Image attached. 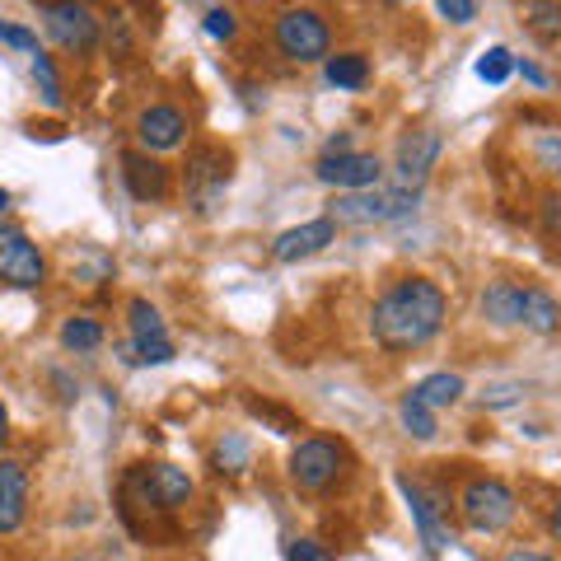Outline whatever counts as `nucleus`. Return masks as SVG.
<instances>
[{
	"instance_id": "f257e3e1",
	"label": "nucleus",
	"mask_w": 561,
	"mask_h": 561,
	"mask_svg": "<svg viewBox=\"0 0 561 561\" xmlns=\"http://www.w3.org/2000/svg\"><path fill=\"white\" fill-rule=\"evenodd\" d=\"M449 319V300L431 276H398L379 290V300L370 305V332L383 351H421L440 337V328Z\"/></svg>"
},
{
	"instance_id": "f03ea898",
	"label": "nucleus",
	"mask_w": 561,
	"mask_h": 561,
	"mask_svg": "<svg viewBox=\"0 0 561 561\" xmlns=\"http://www.w3.org/2000/svg\"><path fill=\"white\" fill-rule=\"evenodd\" d=\"M192 478L173 463H136L127 478H122V515L150 511V515H173L192 501Z\"/></svg>"
},
{
	"instance_id": "7ed1b4c3",
	"label": "nucleus",
	"mask_w": 561,
	"mask_h": 561,
	"mask_svg": "<svg viewBox=\"0 0 561 561\" xmlns=\"http://www.w3.org/2000/svg\"><path fill=\"white\" fill-rule=\"evenodd\" d=\"M234 179V150L216 146V140H202V146L187 150V164H183V187H187V206L197 216H210L225 192H230Z\"/></svg>"
},
{
	"instance_id": "20e7f679",
	"label": "nucleus",
	"mask_w": 561,
	"mask_h": 561,
	"mask_svg": "<svg viewBox=\"0 0 561 561\" xmlns=\"http://www.w3.org/2000/svg\"><path fill=\"white\" fill-rule=\"evenodd\" d=\"M286 468H290V482L300 491H328L346 478L351 449L337 440V435H305V440L290 449Z\"/></svg>"
},
{
	"instance_id": "39448f33",
	"label": "nucleus",
	"mask_w": 561,
	"mask_h": 561,
	"mask_svg": "<svg viewBox=\"0 0 561 561\" xmlns=\"http://www.w3.org/2000/svg\"><path fill=\"white\" fill-rule=\"evenodd\" d=\"M272 38H276V51L286 61H328L332 57V28L319 10H309V5H290V10H280L276 14V24H272Z\"/></svg>"
},
{
	"instance_id": "423d86ee",
	"label": "nucleus",
	"mask_w": 561,
	"mask_h": 561,
	"mask_svg": "<svg viewBox=\"0 0 561 561\" xmlns=\"http://www.w3.org/2000/svg\"><path fill=\"white\" fill-rule=\"evenodd\" d=\"M459 515L472 534H501L519 515V501L501 478H472L459 491Z\"/></svg>"
},
{
	"instance_id": "0eeeda50",
	"label": "nucleus",
	"mask_w": 561,
	"mask_h": 561,
	"mask_svg": "<svg viewBox=\"0 0 561 561\" xmlns=\"http://www.w3.org/2000/svg\"><path fill=\"white\" fill-rule=\"evenodd\" d=\"M421 192H402V187H370V192H346V197L332 202L328 220L337 225H383V220H398L416 206Z\"/></svg>"
},
{
	"instance_id": "6e6552de",
	"label": "nucleus",
	"mask_w": 561,
	"mask_h": 561,
	"mask_svg": "<svg viewBox=\"0 0 561 561\" xmlns=\"http://www.w3.org/2000/svg\"><path fill=\"white\" fill-rule=\"evenodd\" d=\"M47 38L61 51H76V57H90L103 43V20L90 5H76V0H57V5H38Z\"/></svg>"
},
{
	"instance_id": "1a4fd4ad",
	"label": "nucleus",
	"mask_w": 561,
	"mask_h": 561,
	"mask_svg": "<svg viewBox=\"0 0 561 561\" xmlns=\"http://www.w3.org/2000/svg\"><path fill=\"white\" fill-rule=\"evenodd\" d=\"M0 280L14 290H38L47 280V257L20 225L0 220Z\"/></svg>"
},
{
	"instance_id": "9d476101",
	"label": "nucleus",
	"mask_w": 561,
	"mask_h": 561,
	"mask_svg": "<svg viewBox=\"0 0 561 561\" xmlns=\"http://www.w3.org/2000/svg\"><path fill=\"white\" fill-rule=\"evenodd\" d=\"M440 150H445V136L435 127H416L398 140V187L402 192H421L431 179V169L440 164Z\"/></svg>"
},
{
	"instance_id": "9b49d317",
	"label": "nucleus",
	"mask_w": 561,
	"mask_h": 561,
	"mask_svg": "<svg viewBox=\"0 0 561 561\" xmlns=\"http://www.w3.org/2000/svg\"><path fill=\"white\" fill-rule=\"evenodd\" d=\"M127 323H131V356L140 365H169L173 360V342H169V328L160 319V309L150 300H136L127 305Z\"/></svg>"
},
{
	"instance_id": "f8f14e48",
	"label": "nucleus",
	"mask_w": 561,
	"mask_h": 561,
	"mask_svg": "<svg viewBox=\"0 0 561 561\" xmlns=\"http://www.w3.org/2000/svg\"><path fill=\"white\" fill-rule=\"evenodd\" d=\"M192 131L187 113L179 103H150V108H140L136 117V140L146 154H164V150H179Z\"/></svg>"
},
{
	"instance_id": "ddd939ff",
	"label": "nucleus",
	"mask_w": 561,
	"mask_h": 561,
	"mask_svg": "<svg viewBox=\"0 0 561 561\" xmlns=\"http://www.w3.org/2000/svg\"><path fill=\"white\" fill-rule=\"evenodd\" d=\"M313 173H319V183L337 187V192H370L383 179V164H379V154L351 150V154H319Z\"/></svg>"
},
{
	"instance_id": "4468645a",
	"label": "nucleus",
	"mask_w": 561,
	"mask_h": 561,
	"mask_svg": "<svg viewBox=\"0 0 561 561\" xmlns=\"http://www.w3.org/2000/svg\"><path fill=\"white\" fill-rule=\"evenodd\" d=\"M398 491H402V501H408V511H412V524H416L421 542H426L431 552H445L454 538H449V524H445V515H440V501H435L421 482H412L408 472H398Z\"/></svg>"
},
{
	"instance_id": "2eb2a0df",
	"label": "nucleus",
	"mask_w": 561,
	"mask_h": 561,
	"mask_svg": "<svg viewBox=\"0 0 561 561\" xmlns=\"http://www.w3.org/2000/svg\"><path fill=\"white\" fill-rule=\"evenodd\" d=\"M117 173H122V187L131 192V202H164L169 197V169L146 150H122Z\"/></svg>"
},
{
	"instance_id": "dca6fc26",
	"label": "nucleus",
	"mask_w": 561,
	"mask_h": 561,
	"mask_svg": "<svg viewBox=\"0 0 561 561\" xmlns=\"http://www.w3.org/2000/svg\"><path fill=\"white\" fill-rule=\"evenodd\" d=\"M28 519V468L20 459H0V538L20 534Z\"/></svg>"
},
{
	"instance_id": "f3484780",
	"label": "nucleus",
	"mask_w": 561,
	"mask_h": 561,
	"mask_svg": "<svg viewBox=\"0 0 561 561\" xmlns=\"http://www.w3.org/2000/svg\"><path fill=\"white\" fill-rule=\"evenodd\" d=\"M328 243H337V225H332L328 216H319V220H305V225H295V230L276 234L272 257H276V262H300V257L323 253Z\"/></svg>"
},
{
	"instance_id": "a211bd4d",
	"label": "nucleus",
	"mask_w": 561,
	"mask_h": 561,
	"mask_svg": "<svg viewBox=\"0 0 561 561\" xmlns=\"http://www.w3.org/2000/svg\"><path fill=\"white\" fill-rule=\"evenodd\" d=\"M482 313H486V323H496V328H515L524 313V286L519 280H491L482 290Z\"/></svg>"
},
{
	"instance_id": "6ab92c4d",
	"label": "nucleus",
	"mask_w": 561,
	"mask_h": 561,
	"mask_svg": "<svg viewBox=\"0 0 561 561\" xmlns=\"http://www.w3.org/2000/svg\"><path fill=\"white\" fill-rule=\"evenodd\" d=\"M519 323L529 328V332H557L561 328V305H557V295H548L542 286H524V313H519Z\"/></svg>"
},
{
	"instance_id": "aec40b11",
	"label": "nucleus",
	"mask_w": 561,
	"mask_h": 561,
	"mask_svg": "<svg viewBox=\"0 0 561 561\" xmlns=\"http://www.w3.org/2000/svg\"><path fill=\"white\" fill-rule=\"evenodd\" d=\"M323 76L332 90H365L370 84V57L365 51H337V57H328Z\"/></svg>"
},
{
	"instance_id": "412c9836",
	"label": "nucleus",
	"mask_w": 561,
	"mask_h": 561,
	"mask_svg": "<svg viewBox=\"0 0 561 561\" xmlns=\"http://www.w3.org/2000/svg\"><path fill=\"white\" fill-rule=\"evenodd\" d=\"M412 398L416 402H426V408L435 412V408H454V402L463 398V375H449V370H435V375H426L412 389Z\"/></svg>"
},
{
	"instance_id": "4be33fe9",
	"label": "nucleus",
	"mask_w": 561,
	"mask_h": 561,
	"mask_svg": "<svg viewBox=\"0 0 561 561\" xmlns=\"http://www.w3.org/2000/svg\"><path fill=\"white\" fill-rule=\"evenodd\" d=\"M61 346L76 351V356H84V351H99L103 346V323L90 319V313H76V319L61 323Z\"/></svg>"
},
{
	"instance_id": "5701e85b",
	"label": "nucleus",
	"mask_w": 561,
	"mask_h": 561,
	"mask_svg": "<svg viewBox=\"0 0 561 561\" xmlns=\"http://www.w3.org/2000/svg\"><path fill=\"white\" fill-rule=\"evenodd\" d=\"M249 459H253V449H249V440H243L239 431L220 435L216 449H210V463H216V472H230V478H239V472L249 468Z\"/></svg>"
},
{
	"instance_id": "b1692460",
	"label": "nucleus",
	"mask_w": 561,
	"mask_h": 561,
	"mask_svg": "<svg viewBox=\"0 0 561 561\" xmlns=\"http://www.w3.org/2000/svg\"><path fill=\"white\" fill-rule=\"evenodd\" d=\"M398 416H402V426H408L412 440H435V431H440L435 426V412L426 408V402H416L412 393L398 402Z\"/></svg>"
},
{
	"instance_id": "393cba45",
	"label": "nucleus",
	"mask_w": 561,
	"mask_h": 561,
	"mask_svg": "<svg viewBox=\"0 0 561 561\" xmlns=\"http://www.w3.org/2000/svg\"><path fill=\"white\" fill-rule=\"evenodd\" d=\"M33 80H38V94H43V103L47 108H66V94H61V76H57V66H51V57L47 51H38L33 57Z\"/></svg>"
},
{
	"instance_id": "a878e982",
	"label": "nucleus",
	"mask_w": 561,
	"mask_h": 561,
	"mask_svg": "<svg viewBox=\"0 0 561 561\" xmlns=\"http://www.w3.org/2000/svg\"><path fill=\"white\" fill-rule=\"evenodd\" d=\"M511 70H515V57L505 47H491V51H482V61H478V80H486V84H505L511 80Z\"/></svg>"
},
{
	"instance_id": "bb28decb",
	"label": "nucleus",
	"mask_w": 561,
	"mask_h": 561,
	"mask_svg": "<svg viewBox=\"0 0 561 561\" xmlns=\"http://www.w3.org/2000/svg\"><path fill=\"white\" fill-rule=\"evenodd\" d=\"M202 28H206V38L230 43L234 33H239V14H234L230 5H210V10H206V20H202Z\"/></svg>"
},
{
	"instance_id": "cd10ccee",
	"label": "nucleus",
	"mask_w": 561,
	"mask_h": 561,
	"mask_svg": "<svg viewBox=\"0 0 561 561\" xmlns=\"http://www.w3.org/2000/svg\"><path fill=\"white\" fill-rule=\"evenodd\" d=\"M280 561H337L319 538H286L280 542Z\"/></svg>"
},
{
	"instance_id": "c85d7f7f",
	"label": "nucleus",
	"mask_w": 561,
	"mask_h": 561,
	"mask_svg": "<svg viewBox=\"0 0 561 561\" xmlns=\"http://www.w3.org/2000/svg\"><path fill=\"white\" fill-rule=\"evenodd\" d=\"M538 225H542V234H548L552 243H561V192H542L538 197Z\"/></svg>"
},
{
	"instance_id": "c756f323",
	"label": "nucleus",
	"mask_w": 561,
	"mask_h": 561,
	"mask_svg": "<svg viewBox=\"0 0 561 561\" xmlns=\"http://www.w3.org/2000/svg\"><path fill=\"white\" fill-rule=\"evenodd\" d=\"M249 412H253V416H262V421H272L276 435H295V431H300V421H295L290 412H280L276 402H257V398H249Z\"/></svg>"
},
{
	"instance_id": "7c9ffc66",
	"label": "nucleus",
	"mask_w": 561,
	"mask_h": 561,
	"mask_svg": "<svg viewBox=\"0 0 561 561\" xmlns=\"http://www.w3.org/2000/svg\"><path fill=\"white\" fill-rule=\"evenodd\" d=\"M534 154H538L542 169H552L557 179H561V131H542V136L534 140Z\"/></svg>"
},
{
	"instance_id": "2f4dec72",
	"label": "nucleus",
	"mask_w": 561,
	"mask_h": 561,
	"mask_svg": "<svg viewBox=\"0 0 561 561\" xmlns=\"http://www.w3.org/2000/svg\"><path fill=\"white\" fill-rule=\"evenodd\" d=\"M0 38H5L10 47H20V51H28V57H38V33H33V28H24V24H5V20H0Z\"/></svg>"
},
{
	"instance_id": "473e14b6",
	"label": "nucleus",
	"mask_w": 561,
	"mask_h": 561,
	"mask_svg": "<svg viewBox=\"0 0 561 561\" xmlns=\"http://www.w3.org/2000/svg\"><path fill=\"white\" fill-rule=\"evenodd\" d=\"M440 20H449V24H472L478 20V5H472V0H440Z\"/></svg>"
},
{
	"instance_id": "72a5a7b5",
	"label": "nucleus",
	"mask_w": 561,
	"mask_h": 561,
	"mask_svg": "<svg viewBox=\"0 0 561 561\" xmlns=\"http://www.w3.org/2000/svg\"><path fill=\"white\" fill-rule=\"evenodd\" d=\"M524 398V383H491L486 389V408H515Z\"/></svg>"
},
{
	"instance_id": "f704fd0d",
	"label": "nucleus",
	"mask_w": 561,
	"mask_h": 561,
	"mask_svg": "<svg viewBox=\"0 0 561 561\" xmlns=\"http://www.w3.org/2000/svg\"><path fill=\"white\" fill-rule=\"evenodd\" d=\"M529 24L542 33H561V5H529Z\"/></svg>"
},
{
	"instance_id": "c9c22d12",
	"label": "nucleus",
	"mask_w": 561,
	"mask_h": 561,
	"mask_svg": "<svg viewBox=\"0 0 561 561\" xmlns=\"http://www.w3.org/2000/svg\"><path fill=\"white\" fill-rule=\"evenodd\" d=\"M515 70H519V76L524 80H529V84H538V90H548V70H542V66H534V61H515Z\"/></svg>"
},
{
	"instance_id": "e433bc0d",
	"label": "nucleus",
	"mask_w": 561,
	"mask_h": 561,
	"mask_svg": "<svg viewBox=\"0 0 561 561\" xmlns=\"http://www.w3.org/2000/svg\"><path fill=\"white\" fill-rule=\"evenodd\" d=\"M323 154H351V131H337V136H328Z\"/></svg>"
},
{
	"instance_id": "4c0bfd02",
	"label": "nucleus",
	"mask_w": 561,
	"mask_h": 561,
	"mask_svg": "<svg viewBox=\"0 0 561 561\" xmlns=\"http://www.w3.org/2000/svg\"><path fill=\"white\" fill-rule=\"evenodd\" d=\"M501 561H552V557H542V552H529V548H515V552H505Z\"/></svg>"
},
{
	"instance_id": "58836bf2",
	"label": "nucleus",
	"mask_w": 561,
	"mask_h": 561,
	"mask_svg": "<svg viewBox=\"0 0 561 561\" xmlns=\"http://www.w3.org/2000/svg\"><path fill=\"white\" fill-rule=\"evenodd\" d=\"M5 440H10V408L0 402V449H5Z\"/></svg>"
},
{
	"instance_id": "ea45409f",
	"label": "nucleus",
	"mask_w": 561,
	"mask_h": 561,
	"mask_svg": "<svg viewBox=\"0 0 561 561\" xmlns=\"http://www.w3.org/2000/svg\"><path fill=\"white\" fill-rule=\"evenodd\" d=\"M552 534H557V542H561V501L552 505Z\"/></svg>"
},
{
	"instance_id": "a19ab883",
	"label": "nucleus",
	"mask_w": 561,
	"mask_h": 561,
	"mask_svg": "<svg viewBox=\"0 0 561 561\" xmlns=\"http://www.w3.org/2000/svg\"><path fill=\"white\" fill-rule=\"evenodd\" d=\"M5 210H10V192L0 187V216H5Z\"/></svg>"
}]
</instances>
